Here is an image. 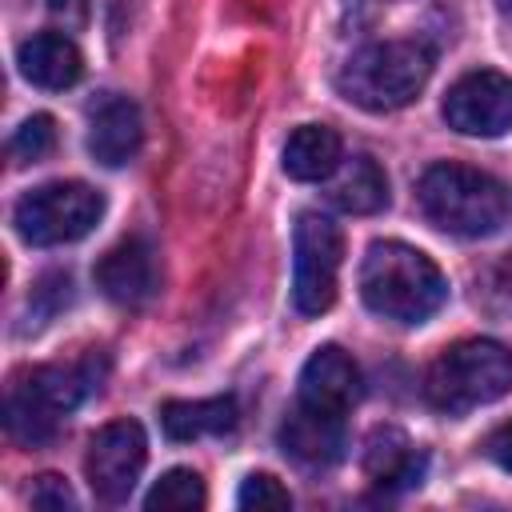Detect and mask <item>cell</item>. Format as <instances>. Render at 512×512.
<instances>
[{
    "label": "cell",
    "mask_w": 512,
    "mask_h": 512,
    "mask_svg": "<svg viewBox=\"0 0 512 512\" xmlns=\"http://www.w3.org/2000/svg\"><path fill=\"white\" fill-rule=\"evenodd\" d=\"M360 296L384 320L424 324L448 300V280L420 248L404 240H376L360 264Z\"/></svg>",
    "instance_id": "1"
},
{
    "label": "cell",
    "mask_w": 512,
    "mask_h": 512,
    "mask_svg": "<svg viewBox=\"0 0 512 512\" xmlns=\"http://www.w3.org/2000/svg\"><path fill=\"white\" fill-rule=\"evenodd\" d=\"M420 212L448 236L480 240L508 224L512 188L484 168L472 164H432L416 184Z\"/></svg>",
    "instance_id": "2"
},
{
    "label": "cell",
    "mask_w": 512,
    "mask_h": 512,
    "mask_svg": "<svg viewBox=\"0 0 512 512\" xmlns=\"http://www.w3.org/2000/svg\"><path fill=\"white\" fill-rule=\"evenodd\" d=\"M432 76V48L424 40H376L340 68V92L356 108L396 112L412 104Z\"/></svg>",
    "instance_id": "3"
},
{
    "label": "cell",
    "mask_w": 512,
    "mask_h": 512,
    "mask_svg": "<svg viewBox=\"0 0 512 512\" xmlns=\"http://www.w3.org/2000/svg\"><path fill=\"white\" fill-rule=\"evenodd\" d=\"M508 388H512V352L500 340H460L444 348L424 376L428 404L448 416L492 404Z\"/></svg>",
    "instance_id": "4"
},
{
    "label": "cell",
    "mask_w": 512,
    "mask_h": 512,
    "mask_svg": "<svg viewBox=\"0 0 512 512\" xmlns=\"http://www.w3.org/2000/svg\"><path fill=\"white\" fill-rule=\"evenodd\" d=\"M92 388V372L88 364H44V368H28L8 384L4 396V428L16 444L36 448L48 444L60 432V420L80 404V396Z\"/></svg>",
    "instance_id": "5"
},
{
    "label": "cell",
    "mask_w": 512,
    "mask_h": 512,
    "mask_svg": "<svg viewBox=\"0 0 512 512\" xmlns=\"http://www.w3.org/2000/svg\"><path fill=\"white\" fill-rule=\"evenodd\" d=\"M104 216V196L84 180H52L20 196L12 220L20 240L36 248H56L88 236Z\"/></svg>",
    "instance_id": "6"
},
{
    "label": "cell",
    "mask_w": 512,
    "mask_h": 512,
    "mask_svg": "<svg viewBox=\"0 0 512 512\" xmlns=\"http://www.w3.org/2000/svg\"><path fill=\"white\" fill-rule=\"evenodd\" d=\"M292 244H296V256H292V304H296L300 316H320L336 300L344 236H340L332 216L300 212Z\"/></svg>",
    "instance_id": "7"
},
{
    "label": "cell",
    "mask_w": 512,
    "mask_h": 512,
    "mask_svg": "<svg viewBox=\"0 0 512 512\" xmlns=\"http://www.w3.org/2000/svg\"><path fill=\"white\" fill-rule=\"evenodd\" d=\"M144 464H148V436L128 416L104 424L88 440L84 472H88V484H92L96 500H104V504H124L132 496Z\"/></svg>",
    "instance_id": "8"
},
{
    "label": "cell",
    "mask_w": 512,
    "mask_h": 512,
    "mask_svg": "<svg viewBox=\"0 0 512 512\" xmlns=\"http://www.w3.org/2000/svg\"><path fill=\"white\" fill-rule=\"evenodd\" d=\"M444 120L460 136H504L512 128V76L496 68L460 76L444 96Z\"/></svg>",
    "instance_id": "9"
},
{
    "label": "cell",
    "mask_w": 512,
    "mask_h": 512,
    "mask_svg": "<svg viewBox=\"0 0 512 512\" xmlns=\"http://www.w3.org/2000/svg\"><path fill=\"white\" fill-rule=\"evenodd\" d=\"M96 288L120 304V308H140L144 300H152L156 284H160V272H156V252L144 236H128L120 244H112L100 260H96V272H92Z\"/></svg>",
    "instance_id": "10"
},
{
    "label": "cell",
    "mask_w": 512,
    "mask_h": 512,
    "mask_svg": "<svg viewBox=\"0 0 512 512\" xmlns=\"http://www.w3.org/2000/svg\"><path fill=\"white\" fill-rule=\"evenodd\" d=\"M296 400L308 404V408H320V412L348 416V408L360 400V368H356V360L336 344L316 348L300 368Z\"/></svg>",
    "instance_id": "11"
},
{
    "label": "cell",
    "mask_w": 512,
    "mask_h": 512,
    "mask_svg": "<svg viewBox=\"0 0 512 512\" xmlns=\"http://www.w3.org/2000/svg\"><path fill=\"white\" fill-rule=\"evenodd\" d=\"M144 144V120L136 100L108 92L88 108V152L92 160H100L104 168H120L128 164Z\"/></svg>",
    "instance_id": "12"
},
{
    "label": "cell",
    "mask_w": 512,
    "mask_h": 512,
    "mask_svg": "<svg viewBox=\"0 0 512 512\" xmlns=\"http://www.w3.org/2000/svg\"><path fill=\"white\" fill-rule=\"evenodd\" d=\"M280 444L304 468H332L348 448V428H344V416L320 412L296 400V408L280 424Z\"/></svg>",
    "instance_id": "13"
},
{
    "label": "cell",
    "mask_w": 512,
    "mask_h": 512,
    "mask_svg": "<svg viewBox=\"0 0 512 512\" xmlns=\"http://www.w3.org/2000/svg\"><path fill=\"white\" fill-rule=\"evenodd\" d=\"M16 64H20V76L28 84L48 88V92H64V88H72L84 76V56H80L76 40L64 36V32H36V36H28L16 48Z\"/></svg>",
    "instance_id": "14"
},
{
    "label": "cell",
    "mask_w": 512,
    "mask_h": 512,
    "mask_svg": "<svg viewBox=\"0 0 512 512\" xmlns=\"http://www.w3.org/2000/svg\"><path fill=\"white\" fill-rule=\"evenodd\" d=\"M364 472L380 488H408V484H420L424 456L412 448V440L400 428L380 424L364 440Z\"/></svg>",
    "instance_id": "15"
},
{
    "label": "cell",
    "mask_w": 512,
    "mask_h": 512,
    "mask_svg": "<svg viewBox=\"0 0 512 512\" xmlns=\"http://www.w3.org/2000/svg\"><path fill=\"white\" fill-rule=\"evenodd\" d=\"M328 200L340 212L372 216V212H380L388 204V176L372 156H348L328 176Z\"/></svg>",
    "instance_id": "16"
},
{
    "label": "cell",
    "mask_w": 512,
    "mask_h": 512,
    "mask_svg": "<svg viewBox=\"0 0 512 512\" xmlns=\"http://www.w3.org/2000/svg\"><path fill=\"white\" fill-rule=\"evenodd\" d=\"M240 420L236 396H208V400H164L160 404V424L172 440L188 444L200 436H220L232 432Z\"/></svg>",
    "instance_id": "17"
},
{
    "label": "cell",
    "mask_w": 512,
    "mask_h": 512,
    "mask_svg": "<svg viewBox=\"0 0 512 512\" xmlns=\"http://www.w3.org/2000/svg\"><path fill=\"white\" fill-rule=\"evenodd\" d=\"M340 136L328 124H300L284 144V172L300 184L328 180L340 168Z\"/></svg>",
    "instance_id": "18"
},
{
    "label": "cell",
    "mask_w": 512,
    "mask_h": 512,
    "mask_svg": "<svg viewBox=\"0 0 512 512\" xmlns=\"http://www.w3.org/2000/svg\"><path fill=\"white\" fill-rule=\"evenodd\" d=\"M208 492H204V480L192 472V468H168L144 496V508L148 512H192V508H204Z\"/></svg>",
    "instance_id": "19"
},
{
    "label": "cell",
    "mask_w": 512,
    "mask_h": 512,
    "mask_svg": "<svg viewBox=\"0 0 512 512\" xmlns=\"http://www.w3.org/2000/svg\"><path fill=\"white\" fill-rule=\"evenodd\" d=\"M52 148H56V120H52L48 112L28 116V120L12 132V140H8V156H12L16 164H40Z\"/></svg>",
    "instance_id": "20"
},
{
    "label": "cell",
    "mask_w": 512,
    "mask_h": 512,
    "mask_svg": "<svg viewBox=\"0 0 512 512\" xmlns=\"http://www.w3.org/2000/svg\"><path fill=\"white\" fill-rule=\"evenodd\" d=\"M236 504L240 508H256V512H268V508H292V496H288V488L276 480V476H268V472H252V476H244V484H240V492H236Z\"/></svg>",
    "instance_id": "21"
},
{
    "label": "cell",
    "mask_w": 512,
    "mask_h": 512,
    "mask_svg": "<svg viewBox=\"0 0 512 512\" xmlns=\"http://www.w3.org/2000/svg\"><path fill=\"white\" fill-rule=\"evenodd\" d=\"M32 504L36 508H76V496H72V488L64 484V476H56V472H44V476H36V484H32Z\"/></svg>",
    "instance_id": "22"
},
{
    "label": "cell",
    "mask_w": 512,
    "mask_h": 512,
    "mask_svg": "<svg viewBox=\"0 0 512 512\" xmlns=\"http://www.w3.org/2000/svg\"><path fill=\"white\" fill-rule=\"evenodd\" d=\"M44 8L64 24V28H80L88 16V0H44Z\"/></svg>",
    "instance_id": "23"
},
{
    "label": "cell",
    "mask_w": 512,
    "mask_h": 512,
    "mask_svg": "<svg viewBox=\"0 0 512 512\" xmlns=\"http://www.w3.org/2000/svg\"><path fill=\"white\" fill-rule=\"evenodd\" d=\"M488 456H492L504 472H512V420L500 424V428L488 436Z\"/></svg>",
    "instance_id": "24"
},
{
    "label": "cell",
    "mask_w": 512,
    "mask_h": 512,
    "mask_svg": "<svg viewBox=\"0 0 512 512\" xmlns=\"http://www.w3.org/2000/svg\"><path fill=\"white\" fill-rule=\"evenodd\" d=\"M496 4H500V12H504V16H512V0H496Z\"/></svg>",
    "instance_id": "25"
}]
</instances>
